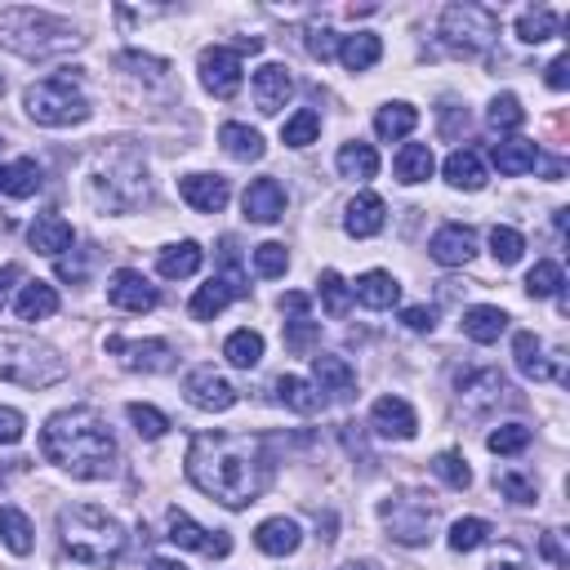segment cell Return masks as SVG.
Segmentation results:
<instances>
[{
  "instance_id": "obj_1",
  "label": "cell",
  "mask_w": 570,
  "mask_h": 570,
  "mask_svg": "<svg viewBox=\"0 0 570 570\" xmlns=\"http://www.w3.org/2000/svg\"><path fill=\"white\" fill-rule=\"evenodd\" d=\"M272 450L254 432H196L187 445V481L223 508H249L272 485Z\"/></svg>"
},
{
  "instance_id": "obj_2",
  "label": "cell",
  "mask_w": 570,
  "mask_h": 570,
  "mask_svg": "<svg viewBox=\"0 0 570 570\" xmlns=\"http://www.w3.org/2000/svg\"><path fill=\"white\" fill-rule=\"evenodd\" d=\"M40 450L53 468L80 481H107L116 476V463H120V445L94 405H71L49 414L40 428Z\"/></svg>"
},
{
  "instance_id": "obj_3",
  "label": "cell",
  "mask_w": 570,
  "mask_h": 570,
  "mask_svg": "<svg viewBox=\"0 0 570 570\" xmlns=\"http://www.w3.org/2000/svg\"><path fill=\"white\" fill-rule=\"evenodd\" d=\"M0 45L13 49V53H22V58L45 62V58H62V53L80 49L85 36L67 18H58L49 9L9 4V9H0Z\"/></svg>"
},
{
  "instance_id": "obj_4",
  "label": "cell",
  "mask_w": 570,
  "mask_h": 570,
  "mask_svg": "<svg viewBox=\"0 0 570 570\" xmlns=\"http://www.w3.org/2000/svg\"><path fill=\"white\" fill-rule=\"evenodd\" d=\"M58 539H62V552L80 566H111L125 552L120 521L107 517L98 503H67L58 512Z\"/></svg>"
},
{
  "instance_id": "obj_5",
  "label": "cell",
  "mask_w": 570,
  "mask_h": 570,
  "mask_svg": "<svg viewBox=\"0 0 570 570\" xmlns=\"http://www.w3.org/2000/svg\"><path fill=\"white\" fill-rule=\"evenodd\" d=\"M62 374H67V361L58 356V347H49L31 334L0 330V379L22 383V387H49Z\"/></svg>"
},
{
  "instance_id": "obj_6",
  "label": "cell",
  "mask_w": 570,
  "mask_h": 570,
  "mask_svg": "<svg viewBox=\"0 0 570 570\" xmlns=\"http://www.w3.org/2000/svg\"><path fill=\"white\" fill-rule=\"evenodd\" d=\"M22 107H27V116L36 120V125H45V129H67V125H80V120H89V98L80 94V85H76V76H49V80H36L27 94H22Z\"/></svg>"
},
{
  "instance_id": "obj_7",
  "label": "cell",
  "mask_w": 570,
  "mask_h": 570,
  "mask_svg": "<svg viewBox=\"0 0 570 570\" xmlns=\"http://www.w3.org/2000/svg\"><path fill=\"white\" fill-rule=\"evenodd\" d=\"M94 196H98V205H107L116 214L142 205L147 200V165H142V156L116 151L111 160H102L94 169Z\"/></svg>"
},
{
  "instance_id": "obj_8",
  "label": "cell",
  "mask_w": 570,
  "mask_h": 570,
  "mask_svg": "<svg viewBox=\"0 0 570 570\" xmlns=\"http://www.w3.org/2000/svg\"><path fill=\"white\" fill-rule=\"evenodd\" d=\"M379 521L387 530L392 543L401 548H419L432 539V525H436V503L419 490H401V494H387L379 503Z\"/></svg>"
},
{
  "instance_id": "obj_9",
  "label": "cell",
  "mask_w": 570,
  "mask_h": 570,
  "mask_svg": "<svg viewBox=\"0 0 570 570\" xmlns=\"http://www.w3.org/2000/svg\"><path fill=\"white\" fill-rule=\"evenodd\" d=\"M441 40L454 53H485L499 40V13L485 4H445L441 9Z\"/></svg>"
},
{
  "instance_id": "obj_10",
  "label": "cell",
  "mask_w": 570,
  "mask_h": 570,
  "mask_svg": "<svg viewBox=\"0 0 570 570\" xmlns=\"http://www.w3.org/2000/svg\"><path fill=\"white\" fill-rule=\"evenodd\" d=\"M107 352L120 356V365L134 370V374H165L174 365V343L169 338H120V334H107Z\"/></svg>"
},
{
  "instance_id": "obj_11",
  "label": "cell",
  "mask_w": 570,
  "mask_h": 570,
  "mask_svg": "<svg viewBox=\"0 0 570 570\" xmlns=\"http://www.w3.org/2000/svg\"><path fill=\"white\" fill-rule=\"evenodd\" d=\"M454 396H459V405H463L468 414H485V410H494V405H508V401H512V387H508V379H503L499 370H468V374L459 379Z\"/></svg>"
},
{
  "instance_id": "obj_12",
  "label": "cell",
  "mask_w": 570,
  "mask_h": 570,
  "mask_svg": "<svg viewBox=\"0 0 570 570\" xmlns=\"http://www.w3.org/2000/svg\"><path fill=\"white\" fill-rule=\"evenodd\" d=\"M200 85L214 94V98H232L240 89V49H227V45H209L200 49Z\"/></svg>"
},
{
  "instance_id": "obj_13",
  "label": "cell",
  "mask_w": 570,
  "mask_h": 570,
  "mask_svg": "<svg viewBox=\"0 0 570 570\" xmlns=\"http://www.w3.org/2000/svg\"><path fill=\"white\" fill-rule=\"evenodd\" d=\"M165 525H169V539L178 548H191V552H205V557H227L232 552V534L227 530H205L183 508H169L165 512Z\"/></svg>"
},
{
  "instance_id": "obj_14",
  "label": "cell",
  "mask_w": 570,
  "mask_h": 570,
  "mask_svg": "<svg viewBox=\"0 0 570 570\" xmlns=\"http://www.w3.org/2000/svg\"><path fill=\"white\" fill-rule=\"evenodd\" d=\"M245 294H249V285H245V276L232 267V272H223V276H209V281L191 294L187 312H191V321H214L232 298H245Z\"/></svg>"
},
{
  "instance_id": "obj_15",
  "label": "cell",
  "mask_w": 570,
  "mask_h": 570,
  "mask_svg": "<svg viewBox=\"0 0 570 570\" xmlns=\"http://www.w3.org/2000/svg\"><path fill=\"white\" fill-rule=\"evenodd\" d=\"M183 392L196 410H209V414H223L236 405V387L214 370V365H196L187 379H183Z\"/></svg>"
},
{
  "instance_id": "obj_16",
  "label": "cell",
  "mask_w": 570,
  "mask_h": 570,
  "mask_svg": "<svg viewBox=\"0 0 570 570\" xmlns=\"http://www.w3.org/2000/svg\"><path fill=\"white\" fill-rule=\"evenodd\" d=\"M107 303L120 307V312H151V307L160 303V294H156V285H151L142 272L120 267V272L107 281Z\"/></svg>"
},
{
  "instance_id": "obj_17",
  "label": "cell",
  "mask_w": 570,
  "mask_h": 570,
  "mask_svg": "<svg viewBox=\"0 0 570 570\" xmlns=\"http://www.w3.org/2000/svg\"><path fill=\"white\" fill-rule=\"evenodd\" d=\"M370 428H374L383 441H410V436L419 432V414H414V405L401 401V396H379V401L370 405Z\"/></svg>"
},
{
  "instance_id": "obj_18",
  "label": "cell",
  "mask_w": 570,
  "mask_h": 570,
  "mask_svg": "<svg viewBox=\"0 0 570 570\" xmlns=\"http://www.w3.org/2000/svg\"><path fill=\"white\" fill-rule=\"evenodd\" d=\"M312 387L321 392V401L325 396L347 401V396H356V370L334 352H316L312 356Z\"/></svg>"
},
{
  "instance_id": "obj_19",
  "label": "cell",
  "mask_w": 570,
  "mask_h": 570,
  "mask_svg": "<svg viewBox=\"0 0 570 570\" xmlns=\"http://www.w3.org/2000/svg\"><path fill=\"white\" fill-rule=\"evenodd\" d=\"M281 312H289V321H285V347H289L294 356H307V352L316 347V338H321V321L307 316V294L289 289V294L281 298Z\"/></svg>"
},
{
  "instance_id": "obj_20",
  "label": "cell",
  "mask_w": 570,
  "mask_h": 570,
  "mask_svg": "<svg viewBox=\"0 0 570 570\" xmlns=\"http://www.w3.org/2000/svg\"><path fill=\"white\" fill-rule=\"evenodd\" d=\"M178 196L196 209V214H218L232 200V187L223 174H183L178 178Z\"/></svg>"
},
{
  "instance_id": "obj_21",
  "label": "cell",
  "mask_w": 570,
  "mask_h": 570,
  "mask_svg": "<svg viewBox=\"0 0 570 570\" xmlns=\"http://www.w3.org/2000/svg\"><path fill=\"white\" fill-rule=\"evenodd\" d=\"M428 254H432L441 267H463V263H472V254H476V236H472V227H463V223H441V227L432 232V240H428Z\"/></svg>"
},
{
  "instance_id": "obj_22",
  "label": "cell",
  "mask_w": 570,
  "mask_h": 570,
  "mask_svg": "<svg viewBox=\"0 0 570 570\" xmlns=\"http://www.w3.org/2000/svg\"><path fill=\"white\" fill-rule=\"evenodd\" d=\"M249 89H254V107H258L263 116H276V111L285 107V98L294 94V80H289V67H281V62H263V67L254 71V80H249Z\"/></svg>"
},
{
  "instance_id": "obj_23",
  "label": "cell",
  "mask_w": 570,
  "mask_h": 570,
  "mask_svg": "<svg viewBox=\"0 0 570 570\" xmlns=\"http://www.w3.org/2000/svg\"><path fill=\"white\" fill-rule=\"evenodd\" d=\"M383 223H387V205H383V196H374V191H356V196L347 200V209H343V232L356 236V240L379 236Z\"/></svg>"
},
{
  "instance_id": "obj_24",
  "label": "cell",
  "mask_w": 570,
  "mask_h": 570,
  "mask_svg": "<svg viewBox=\"0 0 570 570\" xmlns=\"http://www.w3.org/2000/svg\"><path fill=\"white\" fill-rule=\"evenodd\" d=\"M240 209L249 223H276L285 214V187L276 178H254L240 196Z\"/></svg>"
},
{
  "instance_id": "obj_25",
  "label": "cell",
  "mask_w": 570,
  "mask_h": 570,
  "mask_svg": "<svg viewBox=\"0 0 570 570\" xmlns=\"http://www.w3.org/2000/svg\"><path fill=\"white\" fill-rule=\"evenodd\" d=\"M441 174H445V183H450L454 191H481V187H485V160H481L472 147H454V151L445 156Z\"/></svg>"
},
{
  "instance_id": "obj_26",
  "label": "cell",
  "mask_w": 570,
  "mask_h": 570,
  "mask_svg": "<svg viewBox=\"0 0 570 570\" xmlns=\"http://www.w3.org/2000/svg\"><path fill=\"white\" fill-rule=\"evenodd\" d=\"M27 240H31V249H36V254L62 258V249H71L76 232H71V223H67L62 214H40V218L31 223V232H27Z\"/></svg>"
},
{
  "instance_id": "obj_27",
  "label": "cell",
  "mask_w": 570,
  "mask_h": 570,
  "mask_svg": "<svg viewBox=\"0 0 570 570\" xmlns=\"http://www.w3.org/2000/svg\"><path fill=\"white\" fill-rule=\"evenodd\" d=\"M254 543H258V552H267V557H289V552L303 543V530H298V521H289V517H267V521H258Z\"/></svg>"
},
{
  "instance_id": "obj_28",
  "label": "cell",
  "mask_w": 570,
  "mask_h": 570,
  "mask_svg": "<svg viewBox=\"0 0 570 570\" xmlns=\"http://www.w3.org/2000/svg\"><path fill=\"white\" fill-rule=\"evenodd\" d=\"M352 298L361 303V307H374V312H383V307H392L396 298H401V285H396V276L392 272H361L356 276V285H352Z\"/></svg>"
},
{
  "instance_id": "obj_29",
  "label": "cell",
  "mask_w": 570,
  "mask_h": 570,
  "mask_svg": "<svg viewBox=\"0 0 570 570\" xmlns=\"http://www.w3.org/2000/svg\"><path fill=\"white\" fill-rule=\"evenodd\" d=\"M200 263H205V249H200L196 240H178V245H165V249H160L156 272H160L165 281H187V276L200 272Z\"/></svg>"
},
{
  "instance_id": "obj_30",
  "label": "cell",
  "mask_w": 570,
  "mask_h": 570,
  "mask_svg": "<svg viewBox=\"0 0 570 570\" xmlns=\"http://www.w3.org/2000/svg\"><path fill=\"white\" fill-rule=\"evenodd\" d=\"M347 71H370L379 58H383V40L374 31H352L338 40V53H334Z\"/></svg>"
},
{
  "instance_id": "obj_31",
  "label": "cell",
  "mask_w": 570,
  "mask_h": 570,
  "mask_svg": "<svg viewBox=\"0 0 570 570\" xmlns=\"http://www.w3.org/2000/svg\"><path fill=\"white\" fill-rule=\"evenodd\" d=\"M40 187H45V174H40V165L31 156H18V160L0 165V191L4 196L22 200V196H36Z\"/></svg>"
},
{
  "instance_id": "obj_32",
  "label": "cell",
  "mask_w": 570,
  "mask_h": 570,
  "mask_svg": "<svg viewBox=\"0 0 570 570\" xmlns=\"http://www.w3.org/2000/svg\"><path fill=\"white\" fill-rule=\"evenodd\" d=\"M490 156H494L499 174H508V178L530 174V169L539 165V147H534L530 138H503V142H494V147H490Z\"/></svg>"
},
{
  "instance_id": "obj_33",
  "label": "cell",
  "mask_w": 570,
  "mask_h": 570,
  "mask_svg": "<svg viewBox=\"0 0 570 570\" xmlns=\"http://www.w3.org/2000/svg\"><path fill=\"white\" fill-rule=\"evenodd\" d=\"M414 125H419V111H414L410 102H383V107L374 111V134H379L383 142H401V138H410Z\"/></svg>"
},
{
  "instance_id": "obj_34",
  "label": "cell",
  "mask_w": 570,
  "mask_h": 570,
  "mask_svg": "<svg viewBox=\"0 0 570 570\" xmlns=\"http://www.w3.org/2000/svg\"><path fill=\"white\" fill-rule=\"evenodd\" d=\"M218 142H223V151H227L232 160H263V151H267L263 134L249 129V125H240V120H227V125L218 129Z\"/></svg>"
},
{
  "instance_id": "obj_35",
  "label": "cell",
  "mask_w": 570,
  "mask_h": 570,
  "mask_svg": "<svg viewBox=\"0 0 570 570\" xmlns=\"http://www.w3.org/2000/svg\"><path fill=\"white\" fill-rule=\"evenodd\" d=\"M392 169H396V183H405V187H414V183H428V178H432V169H436V160H432V147H428V142H405V147L396 151Z\"/></svg>"
},
{
  "instance_id": "obj_36",
  "label": "cell",
  "mask_w": 570,
  "mask_h": 570,
  "mask_svg": "<svg viewBox=\"0 0 570 570\" xmlns=\"http://www.w3.org/2000/svg\"><path fill=\"white\" fill-rule=\"evenodd\" d=\"M272 392H276V401L285 405V410H294V414H316L325 401H321V392L307 383V379H298V374H281L276 383H272Z\"/></svg>"
},
{
  "instance_id": "obj_37",
  "label": "cell",
  "mask_w": 570,
  "mask_h": 570,
  "mask_svg": "<svg viewBox=\"0 0 570 570\" xmlns=\"http://www.w3.org/2000/svg\"><path fill=\"white\" fill-rule=\"evenodd\" d=\"M334 165H338L343 178H352V183H370V178L379 174V151H374L370 142H343L338 156H334Z\"/></svg>"
},
{
  "instance_id": "obj_38",
  "label": "cell",
  "mask_w": 570,
  "mask_h": 570,
  "mask_svg": "<svg viewBox=\"0 0 570 570\" xmlns=\"http://www.w3.org/2000/svg\"><path fill=\"white\" fill-rule=\"evenodd\" d=\"M13 312H18V321H45V316L58 312V289H53L49 281H31V285H22V294L13 298Z\"/></svg>"
},
{
  "instance_id": "obj_39",
  "label": "cell",
  "mask_w": 570,
  "mask_h": 570,
  "mask_svg": "<svg viewBox=\"0 0 570 570\" xmlns=\"http://www.w3.org/2000/svg\"><path fill=\"white\" fill-rule=\"evenodd\" d=\"M503 330H508V312H503V307L476 303V307L463 312V334H468L472 343H494Z\"/></svg>"
},
{
  "instance_id": "obj_40",
  "label": "cell",
  "mask_w": 570,
  "mask_h": 570,
  "mask_svg": "<svg viewBox=\"0 0 570 570\" xmlns=\"http://www.w3.org/2000/svg\"><path fill=\"white\" fill-rule=\"evenodd\" d=\"M512 356H517V370H521L525 379H552V365H548V356H543L539 334L517 330V334H512Z\"/></svg>"
},
{
  "instance_id": "obj_41",
  "label": "cell",
  "mask_w": 570,
  "mask_h": 570,
  "mask_svg": "<svg viewBox=\"0 0 570 570\" xmlns=\"http://www.w3.org/2000/svg\"><path fill=\"white\" fill-rule=\"evenodd\" d=\"M0 543L13 552V557H27L31 543H36V530H31V517L22 508H0Z\"/></svg>"
},
{
  "instance_id": "obj_42",
  "label": "cell",
  "mask_w": 570,
  "mask_h": 570,
  "mask_svg": "<svg viewBox=\"0 0 570 570\" xmlns=\"http://www.w3.org/2000/svg\"><path fill=\"white\" fill-rule=\"evenodd\" d=\"M223 356L236 365V370H254L263 361V334L258 330H232L227 343H223Z\"/></svg>"
},
{
  "instance_id": "obj_43",
  "label": "cell",
  "mask_w": 570,
  "mask_h": 570,
  "mask_svg": "<svg viewBox=\"0 0 570 570\" xmlns=\"http://www.w3.org/2000/svg\"><path fill=\"white\" fill-rule=\"evenodd\" d=\"M316 294H321V307L338 321V316H347V307H352V285L334 272V267H325L321 276H316Z\"/></svg>"
},
{
  "instance_id": "obj_44",
  "label": "cell",
  "mask_w": 570,
  "mask_h": 570,
  "mask_svg": "<svg viewBox=\"0 0 570 570\" xmlns=\"http://www.w3.org/2000/svg\"><path fill=\"white\" fill-rule=\"evenodd\" d=\"M561 285H566V272H561V263H552V258H539V263L525 272V294H530V298H552V294H561Z\"/></svg>"
},
{
  "instance_id": "obj_45",
  "label": "cell",
  "mask_w": 570,
  "mask_h": 570,
  "mask_svg": "<svg viewBox=\"0 0 570 570\" xmlns=\"http://www.w3.org/2000/svg\"><path fill=\"white\" fill-rule=\"evenodd\" d=\"M557 27H561V18H557L552 9H525V13L517 18V36H521L525 45H543V40H552Z\"/></svg>"
},
{
  "instance_id": "obj_46",
  "label": "cell",
  "mask_w": 570,
  "mask_h": 570,
  "mask_svg": "<svg viewBox=\"0 0 570 570\" xmlns=\"http://www.w3.org/2000/svg\"><path fill=\"white\" fill-rule=\"evenodd\" d=\"M485 125H490L494 134H512V129H521V125H525V107H521V98H517V94H499V98L490 102V111H485Z\"/></svg>"
},
{
  "instance_id": "obj_47",
  "label": "cell",
  "mask_w": 570,
  "mask_h": 570,
  "mask_svg": "<svg viewBox=\"0 0 570 570\" xmlns=\"http://www.w3.org/2000/svg\"><path fill=\"white\" fill-rule=\"evenodd\" d=\"M316 134H321V116H316L312 107H298V111L285 120L281 142H285V147H312V142H316Z\"/></svg>"
},
{
  "instance_id": "obj_48",
  "label": "cell",
  "mask_w": 570,
  "mask_h": 570,
  "mask_svg": "<svg viewBox=\"0 0 570 570\" xmlns=\"http://www.w3.org/2000/svg\"><path fill=\"white\" fill-rule=\"evenodd\" d=\"M490 539V521L485 517H459L454 525H450V534H445V543L454 548V552H472V548H481Z\"/></svg>"
},
{
  "instance_id": "obj_49",
  "label": "cell",
  "mask_w": 570,
  "mask_h": 570,
  "mask_svg": "<svg viewBox=\"0 0 570 570\" xmlns=\"http://www.w3.org/2000/svg\"><path fill=\"white\" fill-rule=\"evenodd\" d=\"M490 254H494V263L512 267V263H521V254H525V236H521L517 227L499 223V227H490Z\"/></svg>"
},
{
  "instance_id": "obj_50",
  "label": "cell",
  "mask_w": 570,
  "mask_h": 570,
  "mask_svg": "<svg viewBox=\"0 0 570 570\" xmlns=\"http://www.w3.org/2000/svg\"><path fill=\"white\" fill-rule=\"evenodd\" d=\"M432 472H436L450 490H468V485H472V468H468V459H463L459 450H441V454L432 459Z\"/></svg>"
},
{
  "instance_id": "obj_51",
  "label": "cell",
  "mask_w": 570,
  "mask_h": 570,
  "mask_svg": "<svg viewBox=\"0 0 570 570\" xmlns=\"http://www.w3.org/2000/svg\"><path fill=\"white\" fill-rule=\"evenodd\" d=\"M125 414H129L134 432H138V436H147V441L165 436V428H169V419H165L156 405H142V401H129V405H125Z\"/></svg>"
},
{
  "instance_id": "obj_52",
  "label": "cell",
  "mask_w": 570,
  "mask_h": 570,
  "mask_svg": "<svg viewBox=\"0 0 570 570\" xmlns=\"http://www.w3.org/2000/svg\"><path fill=\"white\" fill-rule=\"evenodd\" d=\"M530 428L525 423H503V428H494L490 436H485V445L494 450V454H521L525 445H530Z\"/></svg>"
},
{
  "instance_id": "obj_53",
  "label": "cell",
  "mask_w": 570,
  "mask_h": 570,
  "mask_svg": "<svg viewBox=\"0 0 570 570\" xmlns=\"http://www.w3.org/2000/svg\"><path fill=\"white\" fill-rule=\"evenodd\" d=\"M285 267H289L285 245H276V240L254 245V272H258V276H285Z\"/></svg>"
},
{
  "instance_id": "obj_54",
  "label": "cell",
  "mask_w": 570,
  "mask_h": 570,
  "mask_svg": "<svg viewBox=\"0 0 570 570\" xmlns=\"http://www.w3.org/2000/svg\"><path fill=\"white\" fill-rule=\"evenodd\" d=\"M338 40H343V36H334L325 22H312V27H307V53L321 58V62H330V58L338 53Z\"/></svg>"
},
{
  "instance_id": "obj_55",
  "label": "cell",
  "mask_w": 570,
  "mask_h": 570,
  "mask_svg": "<svg viewBox=\"0 0 570 570\" xmlns=\"http://www.w3.org/2000/svg\"><path fill=\"white\" fill-rule=\"evenodd\" d=\"M494 481H499V490H503L512 503H534V499H539L534 481H530V476H521V472H499Z\"/></svg>"
},
{
  "instance_id": "obj_56",
  "label": "cell",
  "mask_w": 570,
  "mask_h": 570,
  "mask_svg": "<svg viewBox=\"0 0 570 570\" xmlns=\"http://www.w3.org/2000/svg\"><path fill=\"white\" fill-rule=\"evenodd\" d=\"M27 432V419L13 405H0V445H18Z\"/></svg>"
},
{
  "instance_id": "obj_57",
  "label": "cell",
  "mask_w": 570,
  "mask_h": 570,
  "mask_svg": "<svg viewBox=\"0 0 570 570\" xmlns=\"http://www.w3.org/2000/svg\"><path fill=\"white\" fill-rule=\"evenodd\" d=\"M401 325H405V330H414V334H428V330L436 325V312H432V307H423V303H414V307H405V312H401Z\"/></svg>"
},
{
  "instance_id": "obj_58",
  "label": "cell",
  "mask_w": 570,
  "mask_h": 570,
  "mask_svg": "<svg viewBox=\"0 0 570 570\" xmlns=\"http://www.w3.org/2000/svg\"><path fill=\"white\" fill-rule=\"evenodd\" d=\"M543 80H548V89L561 94V89L570 85V53H557V58L548 62V76H543Z\"/></svg>"
},
{
  "instance_id": "obj_59",
  "label": "cell",
  "mask_w": 570,
  "mask_h": 570,
  "mask_svg": "<svg viewBox=\"0 0 570 570\" xmlns=\"http://www.w3.org/2000/svg\"><path fill=\"white\" fill-rule=\"evenodd\" d=\"M120 67H142L147 76H165V58H147V53H120Z\"/></svg>"
},
{
  "instance_id": "obj_60",
  "label": "cell",
  "mask_w": 570,
  "mask_h": 570,
  "mask_svg": "<svg viewBox=\"0 0 570 570\" xmlns=\"http://www.w3.org/2000/svg\"><path fill=\"white\" fill-rule=\"evenodd\" d=\"M539 552H543L552 566H566V561H570V557H566V548H561V539H557V530H548V534L539 539Z\"/></svg>"
},
{
  "instance_id": "obj_61",
  "label": "cell",
  "mask_w": 570,
  "mask_h": 570,
  "mask_svg": "<svg viewBox=\"0 0 570 570\" xmlns=\"http://www.w3.org/2000/svg\"><path fill=\"white\" fill-rule=\"evenodd\" d=\"M18 281H22V267H18V263H4V267H0V307L9 303V289H13Z\"/></svg>"
},
{
  "instance_id": "obj_62",
  "label": "cell",
  "mask_w": 570,
  "mask_h": 570,
  "mask_svg": "<svg viewBox=\"0 0 570 570\" xmlns=\"http://www.w3.org/2000/svg\"><path fill=\"white\" fill-rule=\"evenodd\" d=\"M485 570H525V561L521 557H503V561H490Z\"/></svg>"
},
{
  "instance_id": "obj_63",
  "label": "cell",
  "mask_w": 570,
  "mask_h": 570,
  "mask_svg": "<svg viewBox=\"0 0 570 570\" xmlns=\"http://www.w3.org/2000/svg\"><path fill=\"white\" fill-rule=\"evenodd\" d=\"M147 570H187V566H178V561H169V557H151Z\"/></svg>"
},
{
  "instance_id": "obj_64",
  "label": "cell",
  "mask_w": 570,
  "mask_h": 570,
  "mask_svg": "<svg viewBox=\"0 0 570 570\" xmlns=\"http://www.w3.org/2000/svg\"><path fill=\"white\" fill-rule=\"evenodd\" d=\"M338 570H379L374 561H347V566H338Z\"/></svg>"
}]
</instances>
